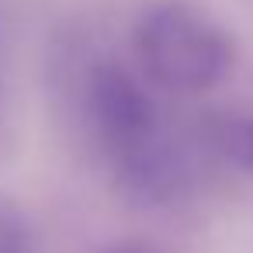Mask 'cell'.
Segmentation results:
<instances>
[{
    "label": "cell",
    "mask_w": 253,
    "mask_h": 253,
    "mask_svg": "<svg viewBox=\"0 0 253 253\" xmlns=\"http://www.w3.org/2000/svg\"><path fill=\"white\" fill-rule=\"evenodd\" d=\"M198 146L208 156L243 173H253V115H243V111L211 115L198 128Z\"/></svg>",
    "instance_id": "cell-3"
},
{
    "label": "cell",
    "mask_w": 253,
    "mask_h": 253,
    "mask_svg": "<svg viewBox=\"0 0 253 253\" xmlns=\"http://www.w3.org/2000/svg\"><path fill=\"white\" fill-rule=\"evenodd\" d=\"M0 253H35V225L7 194H0Z\"/></svg>",
    "instance_id": "cell-4"
},
{
    "label": "cell",
    "mask_w": 253,
    "mask_h": 253,
    "mask_svg": "<svg viewBox=\"0 0 253 253\" xmlns=\"http://www.w3.org/2000/svg\"><path fill=\"white\" fill-rule=\"evenodd\" d=\"M104 253H153V250H142V246H111Z\"/></svg>",
    "instance_id": "cell-6"
},
{
    "label": "cell",
    "mask_w": 253,
    "mask_h": 253,
    "mask_svg": "<svg viewBox=\"0 0 253 253\" xmlns=\"http://www.w3.org/2000/svg\"><path fill=\"white\" fill-rule=\"evenodd\" d=\"M132 63L163 94L215 90L236 63L232 35L191 0H149L132 21Z\"/></svg>",
    "instance_id": "cell-2"
},
{
    "label": "cell",
    "mask_w": 253,
    "mask_h": 253,
    "mask_svg": "<svg viewBox=\"0 0 253 253\" xmlns=\"http://www.w3.org/2000/svg\"><path fill=\"white\" fill-rule=\"evenodd\" d=\"M7 142V77H4V59H0V149Z\"/></svg>",
    "instance_id": "cell-5"
},
{
    "label": "cell",
    "mask_w": 253,
    "mask_h": 253,
    "mask_svg": "<svg viewBox=\"0 0 253 253\" xmlns=\"http://www.w3.org/2000/svg\"><path fill=\"white\" fill-rule=\"evenodd\" d=\"M77 111L128 198L170 205L187 194L194 149L170 128L156 87L135 66L115 56L90 59L77 77Z\"/></svg>",
    "instance_id": "cell-1"
}]
</instances>
